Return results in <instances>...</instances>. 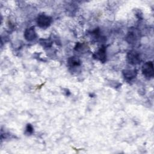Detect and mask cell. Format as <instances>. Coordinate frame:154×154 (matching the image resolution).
I'll list each match as a JSON object with an SVG mask.
<instances>
[{
    "instance_id": "cell-7",
    "label": "cell",
    "mask_w": 154,
    "mask_h": 154,
    "mask_svg": "<svg viewBox=\"0 0 154 154\" xmlns=\"http://www.w3.org/2000/svg\"><path fill=\"white\" fill-rule=\"evenodd\" d=\"M123 74L125 78H126V79H128V80H131V79H134V78H135V76L137 75V71L135 69H134V70L126 69V70H123Z\"/></svg>"
},
{
    "instance_id": "cell-5",
    "label": "cell",
    "mask_w": 154,
    "mask_h": 154,
    "mask_svg": "<svg viewBox=\"0 0 154 154\" xmlns=\"http://www.w3.org/2000/svg\"><path fill=\"white\" fill-rule=\"evenodd\" d=\"M94 59L99 60L102 63H104L106 61V48L105 46H102L93 55Z\"/></svg>"
},
{
    "instance_id": "cell-6",
    "label": "cell",
    "mask_w": 154,
    "mask_h": 154,
    "mask_svg": "<svg viewBox=\"0 0 154 154\" xmlns=\"http://www.w3.org/2000/svg\"><path fill=\"white\" fill-rule=\"evenodd\" d=\"M24 37L28 41H31L35 38L36 33L33 28H26L24 32Z\"/></svg>"
},
{
    "instance_id": "cell-10",
    "label": "cell",
    "mask_w": 154,
    "mask_h": 154,
    "mask_svg": "<svg viewBox=\"0 0 154 154\" xmlns=\"http://www.w3.org/2000/svg\"><path fill=\"white\" fill-rule=\"evenodd\" d=\"M26 131L28 133H29V134H31V133L32 132V131H33V128H32V126L30 124L27 125L26 128Z\"/></svg>"
},
{
    "instance_id": "cell-4",
    "label": "cell",
    "mask_w": 154,
    "mask_h": 154,
    "mask_svg": "<svg viewBox=\"0 0 154 154\" xmlns=\"http://www.w3.org/2000/svg\"><path fill=\"white\" fill-rule=\"evenodd\" d=\"M140 37V31L137 28L131 29L128 33L126 40L129 43H134L137 42Z\"/></svg>"
},
{
    "instance_id": "cell-9",
    "label": "cell",
    "mask_w": 154,
    "mask_h": 154,
    "mask_svg": "<svg viewBox=\"0 0 154 154\" xmlns=\"http://www.w3.org/2000/svg\"><path fill=\"white\" fill-rule=\"evenodd\" d=\"M41 44L45 47H50L52 45L51 42H50L49 40H42Z\"/></svg>"
},
{
    "instance_id": "cell-1",
    "label": "cell",
    "mask_w": 154,
    "mask_h": 154,
    "mask_svg": "<svg viewBox=\"0 0 154 154\" xmlns=\"http://www.w3.org/2000/svg\"><path fill=\"white\" fill-rule=\"evenodd\" d=\"M142 73L147 79H150L153 77V64L152 61H147L143 64L142 67Z\"/></svg>"
},
{
    "instance_id": "cell-8",
    "label": "cell",
    "mask_w": 154,
    "mask_h": 154,
    "mask_svg": "<svg viewBox=\"0 0 154 154\" xmlns=\"http://www.w3.org/2000/svg\"><path fill=\"white\" fill-rule=\"evenodd\" d=\"M68 64L70 67H76L80 65V61L78 57H72L68 59Z\"/></svg>"
},
{
    "instance_id": "cell-3",
    "label": "cell",
    "mask_w": 154,
    "mask_h": 154,
    "mask_svg": "<svg viewBox=\"0 0 154 154\" xmlns=\"http://www.w3.org/2000/svg\"><path fill=\"white\" fill-rule=\"evenodd\" d=\"M127 60L129 63L133 65L138 64L141 61L140 54L135 51H131L128 53Z\"/></svg>"
},
{
    "instance_id": "cell-2",
    "label": "cell",
    "mask_w": 154,
    "mask_h": 154,
    "mask_svg": "<svg viewBox=\"0 0 154 154\" xmlns=\"http://www.w3.org/2000/svg\"><path fill=\"white\" fill-rule=\"evenodd\" d=\"M52 19L51 17L45 14H40L37 19V23L41 28H46L49 26L51 23Z\"/></svg>"
}]
</instances>
